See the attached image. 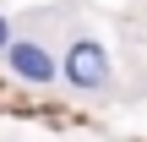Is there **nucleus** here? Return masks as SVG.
I'll return each instance as SVG.
<instances>
[{
	"instance_id": "obj_1",
	"label": "nucleus",
	"mask_w": 147,
	"mask_h": 142,
	"mask_svg": "<svg viewBox=\"0 0 147 142\" xmlns=\"http://www.w3.org/2000/svg\"><path fill=\"white\" fill-rule=\"evenodd\" d=\"M65 71H71V82H76V88H98V82L109 77V60H104V49H98V44H76V49H71V60H65Z\"/></svg>"
},
{
	"instance_id": "obj_2",
	"label": "nucleus",
	"mask_w": 147,
	"mask_h": 142,
	"mask_svg": "<svg viewBox=\"0 0 147 142\" xmlns=\"http://www.w3.org/2000/svg\"><path fill=\"white\" fill-rule=\"evenodd\" d=\"M5 55H11V71H16V77H27V82H55V60H49L38 44H5Z\"/></svg>"
},
{
	"instance_id": "obj_3",
	"label": "nucleus",
	"mask_w": 147,
	"mask_h": 142,
	"mask_svg": "<svg viewBox=\"0 0 147 142\" xmlns=\"http://www.w3.org/2000/svg\"><path fill=\"white\" fill-rule=\"evenodd\" d=\"M5 44H11V27H5V16H0V49H5Z\"/></svg>"
}]
</instances>
